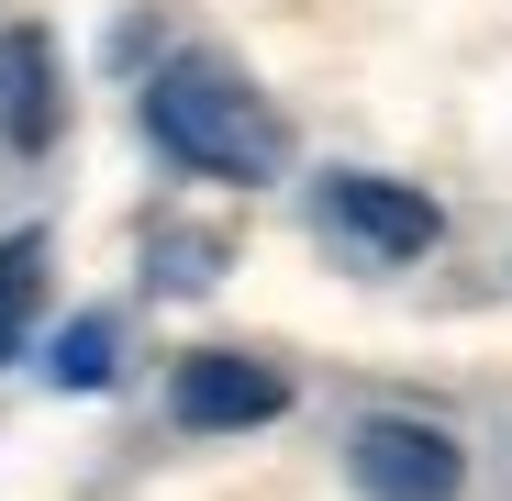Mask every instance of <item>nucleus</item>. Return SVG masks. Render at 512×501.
<instances>
[{
	"instance_id": "39448f33",
	"label": "nucleus",
	"mask_w": 512,
	"mask_h": 501,
	"mask_svg": "<svg viewBox=\"0 0 512 501\" xmlns=\"http://www.w3.org/2000/svg\"><path fill=\"white\" fill-rule=\"evenodd\" d=\"M56 123H67V90H56V34H45V23H12V34H0V145L45 156V145H56Z\"/></svg>"
},
{
	"instance_id": "f03ea898",
	"label": "nucleus",
	"mask_w": 512,
	"mask_h": 501,
	"mask_svg": "<svg viewBox=\"0 0 512 501\" xmlns=\"http://www.w3.org/2000/svg\"><path fill=\"white\" fill-rule=\"evenodd\" d=\"M312 212H323V234L346 245V257H368V268H412V257H435V234H446V212L423 201L412 179H368V167H334V179L312 190Z\"/></svg>"
},
{
	"instance_id": "423d86ee",
	"label": "nucleus",
	"mask_w": 512,
	"mask_h": 501,
	"mask_svg": "<svg viewBox=\"0 0 512 501\" xmlns=\"http://www.w3.org/2000/svg\"><path fill=\"white\" fill-rule=\"evenodd\" d=\"M34 301H45V234H0V357H23Z\"/></svg>"
},
{
	"instance_id": "0eeeda50",
	"label": "nucleus",
	"mask_w": 512,
	"mask_h": 501,
	"mask_svg": "<svg viewBox=\"0 0 512 501\" xmlns=\"http://www.w3.org/2000/svg\"><path fill=\"white\" fill-rule=\"evenodd\" d=\"M112 346H123V334H112V312H78V323L56 334V357H45V368H56V390H101V379L123 368Z\"/></svg>"
},
{
	"instance_id": "20e7f679",
	"label": "nucleus",
	"mask_w": 512,
	"mask_h": 501,
	"mask_svg": "<svg viewBox=\"0 0 512 501\" xmlns=\"http://www.w3.org/2000/svg\"><path fill=\"white\" fill-rule=\"evenodd\" d=\"M167 412H179L190 435H256V424L290 412V379L268 357H245V346H201V357H179V379H167Z\"/></svg>"
},
{
	"instance_id": "f257e3e1",
	"label": "nucleus",
	"mask_w": 512,
	"mask_h": 501,
	"mask_svg": "<svg viewBox=\"0 0 512 501\" xmlns=\"http://www.w3.org/2000/svg\"><path fill=\"white\" fill-rule=\"evenodd\" d=\"M145 134L179 156L190 179H223V190L279 179V156H290L268 90H256L234 56H167V67L145 78Z\"/></svg>"
},
{
	"instance_id": "7ed1b4c3",
	"label": "nucleus",
	"mask_w": 512,
	"mask_h": 501,
	"mask_svg": "<svg viewBox=\"0 0 512 501\" xmlns=\"http://www.w3.org/2000/svg\"><path fill=\"white\" fill-rule=\"evenodd\" d=\"M346 468L368 501H457L468 490V446L446 424H412V412H368L346 435Z\"/></svg>"
}]
</instances>
